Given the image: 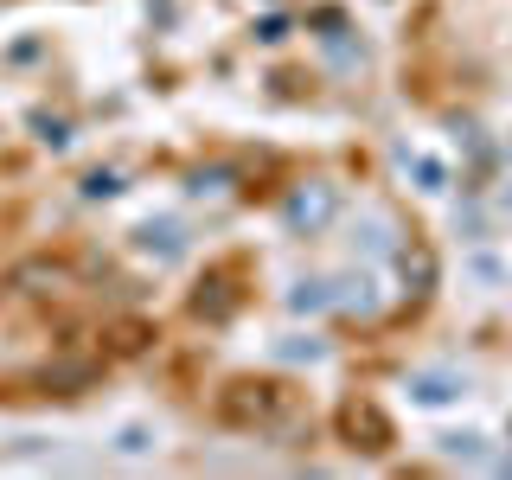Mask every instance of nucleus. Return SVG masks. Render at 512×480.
<instances>
[{
  "label": "nucleus",
  "instance_id": "nucleus-1",
  "mask_svg": "<svg viewBox=\"0 0 512 480\" xmlns=\"http://www.w3.org/2000/svg\"><path fill=\"white\" fill-rule=\"evenodd\" d=\"M218 423L250 436H288L295 429V391L282 378H231L218 391Z\"/></svg>",
  "mask_w": 512,
  "mask_h": 480
},
{
  "label": "nucleus",
  "instance_id": "nucleus-2",
  "mask_svg": "<svg viewBox=\"0 0 512 480\" xmlns=\"http://www.w3.org/2000/svg\"><path fill=\"white\" fill-rule=\"evenodd\" d=\"M71 288H77V263L71 256H52V250H32L7 269V295H20V301H58Z\"/></svg>",
  "mask_w": 512,
  "mask_h": 480
},
{
  "label": "nucleus",
  "instance_id": "nucleus-3",
  "mask_svg": "<svg viewBox=\"0 0 512 480\" xmlns=\"http://www.w3.org/2000/svg\"><path fill=\"white\" fill-rule=\"evenodd\" d=\"M333 429H340V442L359 448V455H384V448L397 442L391 416H384V404H372V397H346V404L333 410Z\"/></svg>",
  "mask_w": 512,
  "mask_h": 480
},
{
  "label": "nucleus",
  "instance_id": "nucleus-4",
  "mask_svg": "<svg viewBox=\"0 0 512 480\" xmlns=\"http://www.w3.org/2000/svg\"><path fill=\"white\" fill-rule=\"evenodd\" d=\"M333 218H340V186H327V180H308L282 199V231H295V237H320Z\"/></svg>",
  "mask_w": 512,
  "mask_h": 480
},
{
  "label": "nucleus",
  "instance_id": "nucleus-5",
  "mask_svg": "<svg viewBox=\"0 0 512 480\" xmlns=\"http://www.w3.org/2000/svg\"><path fill=\"white\" fill-rule=\"evenodd\" d=\"M39 384L52 397H84L103 384V359H77V352H58L52 365H39Z\"/></svg>",
  "mask_w": 512,
  "mask_h": 480
},
{
  "label": "nucleus",
  "instance_id": "nucleus-6",
  "mask_svg": "<svg viewBox=\"0 0 512 480\" xmlns=\"http://www.w3.org/2000/svg\"><path fill=\"white\" fill-rule=\"evenodd\" d=\"M237 308H244V288H237L231 269H212V276L192 288V314H199V320H212V327H224V320H231Z\"/></svg>",
  "mask_w": 512,
  "mask_h": 480
},
{
  "label": "nucleus",
  "instance_id": "nucleus-7",
  "mask_svg": "<svg viewBox=\"0 0 512 480\" xmlns=\"http://www.w3.org/2000/svg\"><path fill=\"white\" fill-rule=\"evenodd\" d=\"M397 276H404V295H410V301H429V295L442 288V263H436V250L416 244V237H410V244H397Z\"/></svg>",
  "mask_w": 512,
  "mask_h": 480
},
{
  "label": "nucleus",
  "instance_id": "nucleus-8",
  "mask_svg": "<svg viewBox=\"0 0 512 480\" xmlns=\"http://www.w3.org/2000/svg\"><path fill=\"white\" fill-rule=\"evenodd\" d=\"M154 340H160V333H154L148 314H122V320H109V327H103V352H109V359H141Z\"/></svg>",
  "mask_w": 512,
  "mask_h": 480
},
{
  "label": "nucleus",
  "instance_id": "nucleus-9",
  "mask_svg": "<svg viewBox=\"0 0 512 480\" xmlns=\"http://www.w3.org/2000/svg\"><path fill=\"white\" fill-rule=\"evenodd\" d=\"M135 250L154 256V263H180V256H186V231L173 218H148V224H135Z\"/></svg>",
  "mask_w": 512,
  "mask_h": 480
},
{
  "label": "nucleus",
  "instance_id": "nucleus-10",
  "mask_svg": "<svg viewBox=\"0 0 512 480\" xmlns=\"http://www.w3.org/2000/svg\"><path fill=\"white\" fill-rule=\"evenodd\" d=\"M410 404H423V410H442V404H455L461 391H468V384L461 378H448V372H410Z\"/></svg>",
  "mask_w": 512,
  "mask_h": 480
},
{
  "label": "nucleus",
  "instance_id": "nucleus-11",
  "mask_svg": "<svg viewBox=\"0 0 512 480\" xmlns=\"http://www.w3.org/2000/svg\"><path fill=\"white\" fill-rule=\"evenodd\" d=\"M352 244H359L365 256H397V224L372 212V218H359V231H352Z\"/></svg>",
  "mask_w": 512,
  "mask_h": 480
},
{
  "label": "nucleus",
  "instance_id": "nucleus-12",
  "mask_svg": "<svg viewBox=\"0 0 512 480\" xmlns=\"http://www.w3.org/2000/svg\"><path fill=\"white\" fill-rule=\"evenodd\" d=\"M237 180V167H224V160H212V167H192L186 173V199H224Z\"/></svg>",
  "mask_w": 512,
  "mask_h": 480
},
{
  "label": "nucleus",
  "instance_id": "nucleus-13",
  "mask_svg": "<svg viewBox=\"0 0 512 480\" xmlns=\"http://www.w3.org/2000/svg\"><path fill=\"white\" fill-rule=\"evenodd\" d=\"M333 308V282H295V288H288V314H301V320H308V314H327Z\"/></svg>",
  "mask_w": 512,
  "mask_h": 480
},
{
  "label": "nucleus",
  "instance_id": "nucleus-14",
  "mask_svg": "<svg viewBox=\"0 0 512 480\" xmlns=\"http://www.w3.org/2000/svg\"><path fill=\"white\" fill-rule=\"evenodd\" d=\"M333 308H346V314H372V308H378L372 276H346V282H333Z\"/></svg>",
  "mask_w": 512,
  "mask_h": 480
},
{
  "label": "nucleus",
  "instance_id": "nucleus-15",
  "mask_svg": "<svg viewBox=\"0 0 512 480\" xmlns=\"http://www.w3.org/2000/svg\"><path fill=\"white\" fill-rule=\"evenodd\" d=\"M26 128H32V135H39L52 154H64V148H71V122H64V116H52V109H32V116H26Z\"/></svg>",
  "mask_w": 512,
  "mask_h": 480
},
{
  "label": "nucleus",
  "instance_id": "nucleus-16",
  "mask_svg": "<svg viewBox=\"0 0 512 480\" xmlns=\"http://www.w3.org/2000/svg\"><path fill=\"white\" fill-rule=\"evenodd\" d=\"M436 442H442L448 461H487V436H480V429H448Z\"/></svg>",
  "mask_w": 512,
  "mask_h": 480
},
{
  "label": "nucleus",
  "instance_id": "nucleus-17",
  "mask_svg": "<svg viewBox=\"0 0 512 480\" xmlns=\"http://www.w3.org/2000/svg\"><path fill=\"white\" fill-rule=\"evenodd\" d=\"M404 167H410V180L423 186V192H442L448 186V167H442V160H429V154H404Z\"/></svg>",
  "mask_w": 512,
  "mask_h": 480
},
{
  "label": "nucleus",
  "instance_id": "nucleus-18",
  "mask_svg": "<svg viewBox=\"0 0 512 480\" xmlns=\"http://www.w3.org/2000/svg\"><path fill=\"white\" fill-rule=\"evenodd\" d=\"M122 192V167H90L84 173V199H116Z\"/></svg>",
  "mask_w": 512,
  "mask_h": 480
},
{
  "label": "nucleus",
  "instance_id": "nucleus-19",
  "mask_svg": "<svg viewBox=\"0 0 512 480\" xmlns=\"http://www.w3.org/2000/svg\"><path fill=\"white\" fill-rule=\"evenodd\" d=\"M308 26H314V39L327 45V39H340V32H346V13H340V7H314Z\"/></svg>",
  "mask_w": 512,
  "mask_h": 480
},
{
  "label": "nucleus",
  "instance_id": "nucleus-20",
  "mask_svg": "<svg viewBox=\"0 0 512 480\" xmlns=\"http://www.w3.org/2000/svg\"><path fill=\"white\" fill-rule=\"evenodd\" d=\"M116 448H122V455H148V448H154V429L148 423H122L116 429Z\"/></svg>",
  "mask_w": 512,
  "mask_h": 480
},
{
  "label": "nucleus",
  "instance_id": "nucleus-21",
  "mask_svg": "<svg viewBox=\"0 0 512 480\" xmlns=\"http://www.w3.org/2000/svg\"><path fill=\"white\" fill-rule=\"evenodd\" d=\"M288 32H295V26H288V13H263V20H256V32H250V39H256V45H282Z\"/></svg>",
  "mask_w": 512,
  "mask_h": 480
},
{
  "label": "nucleus",
  "instance_id": "nucleus-22",
  "mask_svg": "<svg viewBox=\"0 0 512 480\" xmlns=\"http://www.w3.org/2000/svg\"><path fill=\"white\" fill-rule=\"evenodd\" d=\"M320 352H327L320 340H282V346H276V359H288V365H314Z\"/></svg>",
  "mask_w": 512,
  "mask_h": 480
},
{
  "label": "nucleus",
  "instance_id": "nucleus-23",
  "mask_svg": "<svg viewBox=\"0 0 512 480\" xmlns=\"http://www.w3.org/2000/svg\"><path fill=\"white\" fill-rule=\"evenodd\" d=\"M506 205H512V192H506Z\"/></svg>",
  "mask_w": 512,
  "mask_h": 480
}]
</instances>
